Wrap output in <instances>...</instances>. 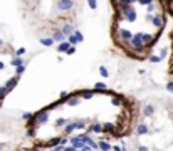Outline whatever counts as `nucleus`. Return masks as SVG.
I'll return each mask as SVG.
<instances>
[{
	"mask_svg": "<svg viewBox=\"0 0 173 151\" xmlns=\"http://www.w3.org/2000/svg\"><path fill=\"white\" fill-rule=\"evenodd\" d=\"M74 0H57V10L62 14L66 12H71V10L74 9Z\"/></svg>",
	"mask_w": 173,
	"mask_h": 151,
	"instance_id": "2",
	"label": "nucleus"
},
{
	"mask_svg": "<svg viewBox=\"0 0 173 151\" xmlns=\"http://www.w3.org/2000/svg\"><path fill=\"white\" fill-rule=\"evenodd\" d=\"M7 92H9V91H7V89L3 87V86H2V87H0V101H2V99L5 98V96H7Z\"/></svg>",
	"mask_w": 173,
	"mask_h": 151,
	"instance_id": "26",
	"label": "nucleus"
},
{
	"mask_svg": "<svg viewBox=\"0 0 173 151\" xmlns=\"http://www.w3.org/2000/svg\"><path fill=\"white\" fill-rule=\"evenodd\" d=\"M167 89H168V91H171V92H173V82H170V84L167 86Z\"/></svg>",
	"mask_w": 173,
	"mask_h": 151,
	"instance_id": "33",
	"label": "nucleus"
},
{
	"mask_svg": "<svg viewBox=\"0 0 173 151\" xmlns=\"http://www.w3.org/2000/svg\"><path fill=\"white\" fill-rule=\"evenodd\" d=\"M118 35H120V39L123 42H128L133 39V32L128 30V29H120V30H118Z\"/></svg>",
	"mask_w": 173,
	"mask_h": 151,
	"instance_id": "3",
	"label": "nucleus"
},
{
	"mask_svg": "<svg viewBox=\"0 0 173 151\" xmlns=\"http://www.w3.org/2000/svg\"><path fill=\"white\" fill-rule=\"evenodd\" d=\"M10 64H12L14 67L24 66V59H22V57H15V59H12V62H10Z\"/></svg>",
	"mask_w": 173,
	"mask_h": 151,
	"instance_id": "15",
	"label": "nucleus"
},
{
	"mask_svg": "<svg viewBox=\"0 0 173 151\" xmlns=\"http://www.w3.org/2000/svg\"><path fill=\"white\" fill-rule=\"evenodd\" d=\"M82 151H92V149L89 148V146H84V148H82Z\"/></svg>",
	"mask_w": 173,
	"mask_h": 151,
	"instance_id": "36",
	"label": "nucleus"
},
{
	"mask_svg": "<svg viewBox=\"0 0 173 151\" xmlns=\"http://www.w3.org/2000/svg\"><path fill=\"white\" fill-rule=\"evenodd\" d=\"M50 39H52L54 42H62L64 39H66V35L61 32V29H54V30L50 32Z\"/></svg>",
	"mask_w": 173,
	"mask_h": 151,
	"instance_id": "5",
	"label": "nucleus"
},
{
	"mask_svg": "<svg viewBox=\"0 0 173 151\" xmlns=\"http://www.w3.org/2000/svg\"><path fill=\"white\" fill-rule=\"evenodd\" d=\"M88 5L91 10H96L98 9V0H88Z\"/></svg>",
	"mask_w": 173,
	"mask_h": 151,
	"instance_id": "19",
	"label": "nucleus"
},
{
	"mask_svg": "<svg viewBox=\"0 0 173 151\" xmlns=\"http://www.w3.org/2000/svg\"><path fill=\"white\" fill-rule=\"evenodd\" d=\"M15 54H17V57H22L24 54H25V49L24 47H19V49L15 50Z\"/></svg>",
	"mask_w": 173,
	"mask_h": 151,
	"instance_id": "27",
	"label": "nucleus"
},
{
	"mask_svg": "<svg viewBox=\"0 0 173 151\" xmlns=\"http://www.w3.org/2000/svg\"><path fill=\"white\" fill-rule=\"evenodd\" d=\"M69 47H71L69 42H67V41H62V42H59V45H57V52H66Z\"/></svg>",
	"mask_w": 173,
	"mask_h": 151,
	"instance_id": "9",
	"label": "nucleus"
},
{
	"mask_svg": "<svg viewBox=\"0 0 173 151\" xmlns=\"http://www.w3.org/2000/svg\"><path fill=\"white\" fill-rule=\"evenodd\" d=\"M74 30H76V27L73 24H69V22H66V24H62V27H61V32H62L66 37H69V35H73L74 34Z\"/></svg>",
	"mask_w": 173,
	"mask_h": 151,
	"instance_id": "4",
	"label": "nucleus"
},
{
	"mask_svg": "<svg viewBox=\"0 0 173 151\" xmlns=\"http://www.w3.org/2000/svg\"><path fill=\"white\" fill-rule=\"evenodd\" d=\"M74 37H76V41H77V44H79V42H82V41H84V35H82L79 30H74Z\"/></svg>",
	"mask_w": 173,
	"mask_h": 151,
	"instance_id": "18",
	"label": "nucleus"
},
{
	"mask_svg": "<svg viewBox=\"0 0 173 151\" xmlns=\"http://www.w3.org/2000/svg\"><path fill=\"white\" fill-rule=\"evenodd\" d=\"M81 96H82V99H91L92 96H94V91H89V89H84V91H81Z\"/></svg>",
	"mask_w": 173,
	"mask_h": 151,
	"instance_id": "13",
	"label": "nucleus"
},
{
	"mask_svg": "<svg viewBox=\"0 0 173 151\" xmlns=\"http://www.w3.org/2000/svg\"><path fill=\"white\" fill-rule=\"evenodd\" d=\"M120 15L123 17L124 20L135 22V20H136V10H135V7H133V5H128V7H124L123 10H120Z\"/></svg>",
	"mask_w": 173,
	"mask_h": 151,
	"instance_id": "1",
	"label": "nucleus"
},
{
	"mask_svg": "<svg viewBox=\"0 0 173 151\" xmlns=\"http://www.w3.org/2000/svg\"><path fill=\"white\" fill-rule=\"evenodd\" d=\"M151 24L161 30V29H163V25H165V19L161 15H155V17H151Z\"/></svg>",
	"mask_w": 173,
	"mask_h": 151,
	"instance_id": "6",
	"label": "nucleus"
},
{
	"mask_svg": "<svg viewBox=\"0 0 173 151\" xmlns=\"http://www.w3.org/2000/svg\"><path fill=\"white\" fill-rule=\"evenodd\" d=\"M41 44L45 45V47H50V45H54V41L50 37H42L41 39Z\"/></svg>",
	"mask_w": 173,
	"mask_h": 151,
	"instance_id": "14",
	"label": "nucleus"
},
{
	"mask_svg": "<svg viewBox=\"0 0 173 151\" xmlns=\"http://www.w3.org/2000/svg\"><path fill=\"white\" fill-rule=\"evenodd\" d=\"M94 91H106V84H104V82H96L94 84Z\"/></svg>",
	"mask_w": 173,
	"mask_h": 151,
	"instance_id": "16",
	"label": "nucleus"
},
{
	"mask_svg": "<svg viewBox=\"0 0 173 151\" xmlns=\"http://www.w3.org/2000/svg\"><path fill=\"white\" fill-rule=\"evenodd\" d=\"M136 2H140L141 5H150V3H153V0H136Z\"/></svg>",
	"mask_w": 173,
	"mask_h": 151,
	"instance_id": "30",
	"label": "nucleus"
},
{
	"mask_svg": "<svg viewBox=\"0 0 173 151\" xmlns=\"http://www.w3.org/2000/svg\"><path fill=\"white\" fill-rule=\"evenodd\" d=\"M74 52H76V45H71V47L66 50V54H67V56H73Z\"/></svg>",
	"mask_w": 173,
	"mask_h": 151,
	"instance_id": "29",
	"label": "nucleus"
},
{
	"mask_svg": "<svg viewBox=\"0 0 173 151\" xmlns=\"http://www.w3.org/2000/svg\"><path fill=\"white\" fill-rule=\"evenodd\" d=\"M138 151H150V149L146 148V146H140V148H138Z\"/></svg>",
	"mask_w": 173,
	"mask_h": 151,
	"instance_id": "34",
	"label": "nucleus"
},
{
	"mask_svg": "<svg viewBox=\"0 0 173 151\" xmlns=\"http://www.w3.org/2000/svg\"><path fill=\"white\" fill-rule=\"evenodd\" d=\"M56 145H59V138H54V139H50V141L45 143V146H47V148H50V146H56Z\"/></svg>",
	"mask_w": 173,
	"mask_h": 151,
	"instance_id": "22",
	"label": "nucleus"
},
{
	"mask_svg": "<svg viewBox=\"0 0 173 151\" xmlns=\"http://www.w3.org/2000/svg\"><path fill=\"white\" fill-rule=\"evenodd\" d=\"M103 133V126L101 124H91V126H88V133Z\"/></svg>",
	"mask_w": 173,
	"mask_h": 151,
	"instance_id": "11",
	"label": "nucleus"
},
{
	"mask_svg": "<svg viewBox=\"0 0 173 151\" xmlns=\"http://www.w3.org/2000/svg\"><path fill=\"white\" fill-rule=\"evenodd\" d=\"M71 143H73V146L76 149H82L84 148V143H82V139H81V136H74V138H71Z\"/></svg>",
	"mask_w": 173,
	"mask_h": 151,
	"instance_id": "7",
	"label": "nucleus"
},
{
	"mask_svg": "<svg viewBox=\"0 0 173 151\" xmlns=\"http://www.w3.org/2000/svg\"><path fill=\"white\" fill-rule=\"evenodd\" d=\"M160 60H161V57H160V56H150V62L156 64V62H160Z\"/></svg>",
	"mask_w": 173,
	"mask_h": 151,
	"instance_id": "24",
	"label": "nucleus"
},
{
	"mask_svg": "<svg viewBox=\"0 0 173 151\" xmlns=\"http://www.w3.org/2000/svg\"><path fill=\"white\" fill-rule=\"evenodd\" d=\"M123 2H124V3H128V5H133V3L136 2V0H123Z\"/></svg>",
	"mask_w": 173,
	"mask_h": 151,
	"instance_id": "32",
	"label": "nucleus"
},
{
	"mask_svg": "<svg viewBox=\"0 0 173 151\" xmlns=\"http://www.w3.org/2000/svg\"><path fill=\"white\" fill-rule=\"evenodd\" d=\"M17 82H19V77H17V76H15V77H10L9 81L5 82V86H3V87H5L7 91H12V89L17 86Z\"/></svg>",
	"mask_w": 173,
	"mask_h": 151,
	"instance_id": "8",
	"label": "nucleus"
},
{
	"mask_svg": "<svg viewBox=\"0 0 173 151\" xmlns=\"http://www.w3.org/2000/svg\"><path fill=\"white\" fill-rule=\"evenodd\" d=\"M146 133H148V126L146 124H140L138 128H136V134H146Z\"/></svg>",
	"mask_w": 173,
	"mask_h": 151,
	"instance_id": "12",
	"label": "nucleus"
},
{
	"mask_svg": "<svg viewBox=\"0 0 173 151\" xmlns=\"http://www.w3.org/2000/svg\"><path fill=\"white\" fill-rule=\"evenodd\" d=\"M113 151H121L120 146H113Z\"/></svg>",
	"mask_w": 173,
	"mask_h": 151,
	"instance_id": "35",
	"label": "nucleus"
},
{
	"mask_svg": "<svg viewBox=\"0 0 173 151\" xmlns=\"http://www.w3.org/2000/svg\"><path fill=\"white\" fill-rule=\"evenodd\" d=\"M32 118H34V114H32V113H25V114H22V119H24V121H30Z\"/></svg>",
	"mask_w": 173,
	"mask_h": 151,
	"instance_id": "25",
	"label": "nucleus"
},
{
	"mask_svg": "<svg viewBox=\"0 0 173 151\" xmlns=\"http://www.w3.org/2000/svg\"><path fill=\"white\" fill-rule=\"evenodd\" d=\"M111 103H113L114 106H121V103H123V101H121L120 98H116V96H114V98H113V101H111Z\"/></svg>",
	"mask_w": 173,
	"mask_h": 151,
	"instance_id": "28",
	"label": "nucleus"
},
{
	"mask_svg": "<svg viewBox=\"0 0 173 151\" xmlns=\"http://www.w3.org/2000/svg\"><path fill=\"white\" fill-rule=\"evenodd\" d=\"M155 7H156L155 3H150L148 5V12H155Z\"/></svg>",
	"mask_w": 173,
	"mask_h": 151,
	"instance_id": "31",
	"label": "nucleus"
},
{
	"mask_svg": "<svg viewBox=\"0 0 173 151\" xmlns=\"http://www.w3.org/2000/svg\"><path fill=\"white\" fill-rule=\"evenodd\" d=\"M99 74L103 76V77H108V76H109V72H108V69H106L104 66H101V67H99Z\"/></svg>",
	"mask_w": 173,
	"mask_h": 151,
	"instance_id": "23",
	"label": "nucleus"
},
{
	"mask_svg": "<svg viewBox=\"0 0 173 151\" xmlns=\"http://www.w3.org/2000/svg\"><path fill=\"white\" fill-rule=\"evenodd\" d=\"M25 72V66H19V67H15V74H17V77H20Z\"/></svg>",
	"mask_w": 173,
	"mask_h": 151,
	"instance_id": "21",
	"label": "nucleus"
},
{
	"mask_svg": "<svg viewBox=\"0 0 173 151\" xmlns=\"http://www.w3.org/2000/svg\"><path fill=\"white\" fill-rule=\"evenodd\" d=\"M0 151H2V145H0Z\"/></svg>",
	"mask_w": 173,
	"mask_h": 151,
	"instance_id": "38",
	"label": "nucleus"
},
{
	"mask_svg": "<svg viewBox=\"0 0 173 151\" xmlns=\"http://www.w3.org/2000/svg\"><path fill=\"white\" fill-rule=\"evenodd\" d=\"M153 113H155V106L153 104H146V106L143 107V114H145V116H151Z\"/></svg>",
	"mask_w": 173,
	"mask_h": 151,
	"instance_id": "10",
	"label": "nucleus"
},
{
	"mask_svg": "<svg viewBox=\"0 0 173 151\" xmlns=\"http://www.w3.org/2000/svg\"><path fill=\"white\" fill-rule=\"evenodd\" d=\"M103 131H111V133H114V124H111V123H106L103 126Z\"/></svg>",
	"mask_w": 173,
	"mask_h": 151,
	"instance_id": "20",
	"label": "nucleus"
},
{
	"mask_svg": "<svg viewBox=\"0 0 173 151\" xmlns=\"http://www.w3.org/2000/svg\"><path fill=\"white\" fill-rule=\"evenodd\" d=\"M3 67H5V66H3V62H0V71H2Z\"/></svg>",
	"mask_w": 173,
	"mask_h": 151,
	"instance_id": "37",
	"label": "nucleus"
},
{
	"mask_svg": "<svg viewBox=\"0 0 173 151\" xmlns=\"http://www.w3.org/2000/svg\"><path fill=\"white\" fill-rule=\"evenodd\" d=\"M99 148H101V151H109L111 146L108 145L106 141H103V139H101V141H99Z\"/></svg>",
	"mask_w": 173,
	"mask_h": 151,
	"instance_id": "17",
	"label": "nucleus"
}]
</instances>
